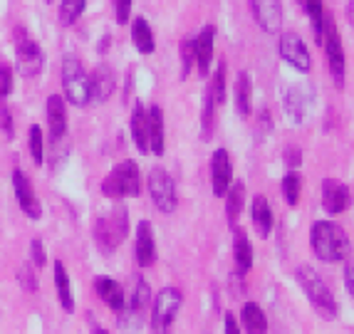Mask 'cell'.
I'll list each match as a JSON object with an SVG mask.
<instances>
[{
    "mask_svg": "<svg viewBox=\"0 0 354 334\" xmlns=\"http://www.w3.org/2000/svg\"><path fill=\"white\" fill-rule=\"evenodd\" d=\"M310 245L313 252L322 263H339L347 258L349 241L342 225H337L335 221H317L310 228Z\"/></svg>",
    "mask_w": 354,
    "mask_h": 334,
    "instance_id": "obj_1",
    "label": "cell"
},
{
    "mask_svg": "<svg viewBox=\"0 0 354 334\" xmlns=\"http://www.w3.org/2000/svg\"><path fill=\"white\" fill-rule=\"evenodd\" d=\"M295 277H297V282H300L305 297L310 299V305L315 307V312H317L322 319H327V322L337 319V312H339L337 299H335V295H332V290L327 288V282L319 277L317 270L310 268V265H300V268L295 270Z\"/></svg>",
    "mask_w": 354,
    "mask_h": 334,
    "instance_id": "obj_2",
    "label": "cell"
},
{
    "mask_svg": "<svg viewBox=\"0 0 354 334\" xmlns=\"http://www.w3.org/2000/svg\"><path fill=\"white\" fill-rule=\"evenodd\" d=\"M102 194L106 198H136V196H142V171H139L136 161L127 158V161L114 166L102 181Z\"/></svg>",
    "mask_w": 354,
    "mask_h": 334,
    "instance_id": "obj_3",
    "label": "cell"
},
{
    "mask_svg": "<svg viewBox=\"0 0 354 334\" xmlns=\"http://www.w3.org/2000/svg\"><path fill=\"white\" fill-rule=\"evenodd\" d=\"M129 233V213L124 205H114L112 211L102 216L95 225V238L97 245L104 252H114L119 248V243L124 241Z\"/></svg>",
    "mask_w": 354,
    "mask_h": 334,
    "instance_id": "obj_4",
    "label": "cell"
},
{
    "mask_svg": "<svg viewBox=\"0 0 354 334\" xmlns=\"http://www.w3.org/2000/svg\"><path fill=\"white\" fill-rule=\"evenodd\" d=\"M62 87H65V102L75 106L89 104V75L75 55H67L62 59Z\"/></svg>",
    "mask_w": 354,
    "mask_h": 334,
    "instance_id": "obj_5",
    "label": "cell"
},
{
    "mask_svg": "<svg viewBox=\"0 0 354 334\" xmlns=\"http://www.w3.org/2000/svg\"><path fill=\"white\" fill-rule=\"evenodd\" d=\"M319 42L325 45L327 65H330L332 80H335L337 87H342L344 84V47H342V37H339V30H337V23L330 12H325V23H322Z\"/></svg>",
    "mask_w": 354,
    "mask_h": 334,
    "instance_id": "obj_6",
    "label": "cell"
},
{
    "mask_svg": "<svg viewBox=\"0 0 354 334\" xmlns=\"http://www.w3.org/2000/svg\"><path fill=\"white\" fill-rule=\"evenodd\" d=\"M147 186H149V196H151L153 205H156L161 213L176 211L178 194H176V183H174L169 171L161 169V166H153V169L149 171Z\"/></svg>",
    "mask_w": 354,
    "mask_h": 334,
    "instance_id": "obj_7",
    "label": "cell"
},
{
    "mask_svg": "<svg viewBox=\"0 0 354 334\" xmlns=\"http://www.w3.org/2000/svg\"><path fill=\"white\" fill-rule=\"evenodd\" d=\"M183 307V295L181 290L176 288H164L156 299H153V307H151V327L153 332H166V329L171 327L174 319L178 317Z\"/></svg>",
    "mask_w": 354,
    "mask_h": 334,
    "instance_id": "obj_8",
    "label": "cell"
},
{
    "mask_svg": "<svg viewBox=\"0 0 354 334\" xmlns=\"http://www.w3.org/2000/svg\"><path fill=\"white\" fill-rule=\"evenodd\" d=\"M15 70L20 77H28V80H32L45 70V53L35 40H30L25 35V30L23 37H18V42H15Z\"/></svg>",
    "mask_w": 354,
    "mask_h": 334,
    "instance_id": "obj_9",
    "label": "cell"
},
{
    "mask_svg": "<svg viewBox=\"0 0 354 334\" xmlns=\"http://www.w3.org/2000/svg\"><path fill=\"white\" fill-rule=\"evenodd\" d=\"M278 53L280 57L288 62L292 70L297 72H310L313 70V57H310V50L302 42V37L297 33H283L278 40Z\"/></svg>",
    "mask_w": 354,
    "mask_h": 334,
    "instance_id": "obj_10",
    "label": "cell"
},
{
    "mask_svg": "<svg viewBox=\"0 0 354 334\" xmlns=\"http://www.w3.org/2000/svg\"><path fill=\"white\" fill-rule=\"evenodd\" d=\"M12 191H15V198H18V205L23 208V213L30 218V221H40L42 218V203L37 198L35 188L30 183L28 174L23 169L12 171Z\"/></svg>",
    "mask_w": 354,
    "mask_h": 334,
    "instance_id": "obj_11",
    "label": "cell"
},
{
    "mask_svg": "<svg viewBox=\"0 0 354 334\" xmlns=\"http://www.w3.org/2000/svg\"><path fill=\"white\" fill-rule=\"evenodd\" d=\"M233 183V161H230L228 149H216L211 156V186L213 196L221 198Z\"/></svg>",
    "mask_w": 354,
    "mask_h": 334,
    "instance_id": "obj_12",
    "label": "cell"
},
{
    "mask_svg": "<svg viewBox=\"0 0 354 334\" xmlns=\"http://www.w3.org/2000/svg\"><path fill=\"white\" fill-rule=\"evenodd\" d=\"M250 10L260 28L275 35L283 25V3L280 0H250Z\"/></svg>",
    "mask_w": 354,
    "mask_h": 334,
    "instance_id": "obj_13",
    "label": "cell"
},
{
    "mask_svg": "<svg viewBox=\"0 0 354 334\" xmlns=\"http://www.w3.org/2000/svg\"><path fill=\"white\" fill-rule=\"evenodd\" d=\"M114 87H117V77H114L112 67L97 65L95 72L89 75V102L104 104V102L114 94Z\"/></svg>",
    "mask_w": 354,
    "mask_h": 334,
    "instance_id": "obj_14",
    "label": "cell"
},
{
    "mask_svg": "<svg viewBox=\"0 0 354 334\" xmlns=\"http://www.w3.org/2000/svg\"><path fill=\"white\" fill-rule=\"evenodd\" d=\"M349 205V186L337 178H325L322 181V208L330 216H339L347 211Z\"/></svg>",
    "mask_w": 354,
    "mask_h": 334,
    "instance_id": "obj_15",
    "label": "cell"
},
{
    "mask_svg": "<svg viewBox=\"0 0 354 334\" xmlns=\"http://www.w3.org/2000/svg\"><path fill=\"white\" fill-rule=\"evenodd\" d=\"M134 255L139 268H151L156 263V241H153V228L149 221H139V225H136Z\"/></svg>",
    "mask_w": 354,
    "mask_h": 334,
    "instance_id": "obj_16",
    "label": "cell"
},
{
    "mask_svg": "<svg viewBox=\"0 0 354 334\" xmlns=\"http://www.w3.org/2000/svg\"><path fill=\"white\" fill-rule=\"evenodd\" d=\"M48 129L53 141L65 139L67 134V102L62 94H50L48 97Z\"/></svg>",
    "mask_w": 354,
    "mask_h": 334,
    "instance_id": "obj_17",
    "label": "cell"
},
{
    "mask_svg": "<svg viewBox=\"0 0 354 334\" xmlns=\"http://www.w3.org/2000/svg\"><path fill=\"white\" fill-rule=\"evenodd\" d=\"M213 42H216V28L206 25V28L194 37V55H196V67L201 72V77L208 75L213 62Z\"/></svg>",
    "mask_w": 354,
    "mask_h": 334,
    "instance_id": "obj_18",
    "label": "cell"
},
{
    "mask_svg": "<svg viewBox=\"0 0 354 334\" xmlns=\"http://www.w3.org/2000/svg\"><path fill=\"white\" fill-rule=\"evenodd\" d=\"M95 293L109 310H114V312L124 310L127 297H124V290H122V285H119L117 280H112V277H106V275L95 277Z\"/></svg>",
    "mask_w": 354,
    "mask_h": 334,
    "instance_id": "obj_19",
    "label": "cell"
},
{
    "mask_svg": "<svg viewBox=\"0 0 354 334\" xmlns=\"http://www.w3.org/2000/svg\"><path fill=\"white\" fill-rule=\"evenodd\" d=\"M147 122H149V154L161 156L166 149V134H164V111L159 104H153L147 109Z\"/></svg>",
    "mask_w": 354,
    "mask_h": 334,
    "instance_id": "obj_20",
    "label": "cell"
},
{
    "mask_svg": "<svg viewBox=\"0 0 354 334\" xmlns=\"http://www.w3.org/2000/svg\"><path fill=\"white\" fill-rule=\"evenodd\" d=\"M243 208H245V183L236 181L225 191V218H228L230 228H238Z\"/></svg>",
    "mask_w": 354,
    "mask_h": 334,
    "instance_id": "obj_21",
    "label": "cell"
},
{
    "mask_svg": "<svg viewBox=\"0 0 354 334\" xmlns=\"http://www.w3.org/2000/svg\"><path fill=\"white\" fill-rule=\"evenodd\" d=\"M250 218H253V225L255 230H258L260 238H268V235L272 233V223H275V218H272V208L270 203H268L266 196H255L253 203H250Z\"/></svg>",
    "mask_w": 354,
    "mask_h": 334,
    "instance_id": "obj_22",
    "label": "cell"
},
{
    "mask_svg": "<svg viewBox=\"0 0 354 334\" xmlns=\"http://www.w3.org/2000/svg\"><path fill=\"white\" fill-rule=\"evenodd\" d=\"M131 139L134 147L142 154H149V122H147V106L136 102L131 109Z\"/></svg>",
    "mask_w": 354,
    "mask_h": 334,
    "instance_id": "obj_23",
    "label": "cell"
},
{
    "mask_svg": "<svg viewBox=\"0 0 354 334\" xmlns=\"http://www.w3.org/2000/svg\"><path fill=\"white\" fill-rule=\"evenodd\" d=\"M233 100H236V111L241 117H250L253 109V80L248 72H238L236 87H233Z\"/></svg>",
    "mask_w": 354,
    "mask_h": 334,
    "instance_id": "obj_24",
    "label": "cell"
},
{
    "mask_svg": "<svg viewBox=\"0 0 354 334\" xmlns=\"http://www.w3.org/2000/svg\"><path fill=\"white\" fill-rule=\"evenodd\" d=\"M233 260L241 272H248L253 268V245L243 228H233Z\"/></svg>",
    "mask_w": 354,
    "mask_h": 334,
    "instance_id": "obj_25",
    "label": "cell"
},
{
    "mask_svg": "<svg viewBox=\"0 0 354 334\" xmlns=\"http://www.w3.org/2000/svg\"><path fill=\"white\" fill-rule=\"evenodd\" d=\"M55 290H57V299L65 312H75V295H72L70 275L62 260H55Z\"/></svg>",
    "mask_w": 354,
    "mask_h": 334,
    "instance_id": "obj_26",
    "label": "cell"
},
{
    "mask_svg": "<svg viewBox=\"0 0 354 334\" xmlns=\"http://www.w3.org/2000/svg\"><path fill=\"white\" fill-rule=\"evenodd\" d=\"M243 329L248 334H268V317L258 302H245L241 310Z\"/></svg>",
    "mask_w": 354,
    "mask_h": 334,
    "instance_id": "obj_27",
    "label": "cell"
},
{
    "mask_svg": "<svg viewBox=\"0 0 354 334\" xmlns=\"http://www.w3.org/2000/svg\"><path fill=\"white\" fill-rule=\"evenodd\" d=\"M131 42L142 55H151L156 50V42H153V30L149 25L147 18H134L131 20Z\"/></svg>",
    "mask_w": 354,
    "mask_h": 334,
    "instance_id": "obj_28",
    "label": "cell"
},
{
    "mask_svg": "<svg viewBox=\"0 0 354 334\" xmlns=\"http://www.w3.org/2000/svg\"><path fill=\"white\" fill-rule=\"evenodd\" d=\"M285 114L292 124H302L307 114V97L300 87H290L285 92Z\"/></svg>",
    "mask_w": 354,
    "mask_h": 334,
    "instance_id": "obj_29",
    "label": "cell"
},
{
    "mask_svg": "<svg viewBox=\"0 0 354 334\" xmlns=\"http://www.w3.org/2000/svg\"><path fill=\"white\" fill-rule=\"evenodd\" d=\"M149 299H151V288H149V282L144 280V277H139L134 285V293H131V299H127L124 310L144 312V307L149 305Z\"/></svg>",
    "mask_w": 354,
    "mask_h": 334,
    "instance_id": "obj_30",
    "label": "cell"
},
{
    "mask_svg": "<svg viewBox=\"0 0 354 334\" xmlns=\"http://www.w3.org/2000/svg\"><path fill=\"white\" fill-rule=\"evenodd\" d=\"M225 72H228L225 70V62L221 59V65L216 67V72H213V77H211V84H208V89H206L216 106H221L225 102Z\"/></svg>",
    "mask_w": 354,
    "mask_h": 334,
    "instance_id": "obj_31",
    "label": "cell"
},
{
    "mask_svg": "<svg viewBox=\"0 0 354 334\" xmlns=\"http://www.w3.org/2000/svg\"><path fill=\"white\" fill-rule=\"evenodd\" d=\"M283 196L285 201H288V205H297L300 203V194H302V178L300 174H295V171H288L283 176Z\"/></svg>",
    "mask_w": 354,
    "mask_h": 334,
    "instance_id": "obj_32",
    "label": "cell"
},
{
    "mask_svg": "<svg viewBox=\"0 0 354 334\" xmlns=\"http://www.w3.org/2000/svg\"><path fill=\"white\" fill-rule=\"evenodd\" d=\"M302 8H305L307 18L313 23L315 30V37L319 40V33H322V23H325V6H322V0H297Z\"/></svg>",
    "mask_w": 354,
    "mask_h": 334,
    "instance_id": "obj_33",
    "label": "cell"
},
{
    "mask_svg": "<svg viewBox=\"0 0 354 334\" xmlns=\"http://www.w3.org/2000/svg\"><path fill=\"white\" fill-rule=\"evenodd\" d=\"M213 131H216V104H213L211 94L206 92V97H203V114H201V139L211 141Z\"/></svg>",
    "mask_w": 354,
    "mask_h": 334,
    "instance_id": "obj_34",
    "label": "cell"
},
{
    "mask_svg": "<svg viewBox=\"0 0 354 334\" xmlns=\"http://www.w3.org/2000/svg\"><path fill=\"white\" fill-rule=\"evenodd\" d=\"M87 0H62L59 3V23L62 25H75L77 18L84 12Z\"/></svg>",
    "mask_w": 354,
    "mask_h": 334,
    "instance_id": "obj_35",
    "label": "cell"
},
{
    "mask_svg": "<svg viewBox=\"0 0 354 334\" xmlns=\"http://www.w3.org/2000/svg\"><path fill=\"white\" fill-rule=\"evenodd\" d=\"M30 154H32V161L37 166H42V161H45V141H42V129L37 124L30 127Z\"/></svg>",
    "mask_w": 354,
    "mask_h": 334,
    "instance_id": "obj_36",
    "label": "cell"
},
{
    "mask_svg": "<svg viewBox=\"0 0 354 334\" xmlns=\"http://www.w3.org/2000/svg\"><path fill=\"white\" fill-rule=\"evenodd\" d=\"M196 65V55H194V37L181 42V80L191 75V67Z\"/></svg>",
    "mask_w": 354,
    "mask_h": 334,
    "instance_id": "obj_37",
    "label": "cell"
},
{
    "mask_svg": "<svg viewBox=\"0 0 354 334\" xmlns=\"http://www.w3.org/2000/svg\"><path fill=\"white\" fill-rule=\"evenodd\" d=\"M18 282L25 293H37V275L32 272V265L25 263L23 268L18 270Z\"/></svg>",
    "mask_w": 354,
    "mask_h": 334,
    "instance_id": "obj_38",
    "label": "cell"
},
{
    "mask_svg": "<svg viewBox=\"0 0 354 334\" xmlns=\"http://www.w3.org/2000/svg\"><path fill=\"white\" fill-rule=\"evenodd\" d=\"M30 255H32V265H35V268H45V263H48V250H45V243H42L40 238H35V241L30 243Z\"/></svg>",
    "mask_w": 354,
    "mask_h": 334,
    "instance_id": "obj_39",
    "label": "cell"
},
{
    "mask_svg": "<svg viewBox=\"0 0 354 334\" xmlns=\"http://www.w3.org/2000/svg\"><path fill=\"white\" fill-rule=\"evenodd\" d=\"M112 8H114V20L119 25L129 23L131 18V0H112Z\"/></svg>",
    "mask_w": 354,
    "mask_h": 334,
    "instance_id": "obj_40",
    "label": "cell"
},
{
    "mask_svg": "<svg viewBox=\"0 0 354 334\" xmlns=\"http://www.w3.org/2000/svg\"><path fill=\"white\" fill-rule=\"evenodd\" d=\"M12 92V67L0 65V102Z\"/></svg>",
    "mask_w": 354,
    "mask_h": 334,
    "instance_id": "obj_41",
    "label": "cell"
},
{
    "mask_svg": "<svg viewBox=\"0 0 354 334\" xmlns=\"http://www.w3.org/2000/svg\"><path fill=\"white\" fill-rule=\"evenodd\" d=\"M0 129L6 134V139H12L15 136V127H12V114L3 102H0Z\"/></svg>",
    "mask_w": 354,
    "mask_h": 334,
    "instance_id": "obj_42",
    "label": "cell"
},
{
    "mask_svg": "<svg viewBox=\"0 0 354 334\" xmlns=\"http://www.w3.org/2000/svg\"><path fill=\"white\" fill-rule=\"evenodd\" d=\"M285 164H288L290 171H295L297 166L302 164V151L297 147H288L285 149Z\"/></svg>",
    "mask_w": 354,
    "mask_h": 334,
    "instance_id": "obj_43",
    "label": "cell"
},
{
    "mask_svg": "<svg viewBox=\"0 0 354 334\" xmlns=\"http://www.w3.org/2000/svg\"><path fill=\"white\" fill-rule=\"evenodd\" d=\"M354 270H352V260H347L344 263V290H347V295H354Z\"/></svg>",
    "mask_w": 354,
    "mask_h": 334,
    "instance_id": "obj_44",
    "label": "cell"
},
{
    "mask_svg": "<svg viewBox=\"0 0 354 334\" xmlns=\"http://www.w3.org/2000/svg\"><path fill=\"white\" fill-rule=\"evenodd\" d=\"M225 334H241V324H238V319L230 312H225Z\"/></svg>",
    "mask_w": 354,
    "mask_h": 334,
    "instance_id": "obj_45",
    "label": "cell"
},
{
    "mask_svg": "<svg viewBox=\"0 0 354 334\" xmlns=\"http://www.w3.org/2000/svg\"><path fill=\"white\" fill-rule=\"evenodd\" d=\"M92 334H109V332H106V329H102V327H95V329H92Z\"/></svg>",
    "mask_w": 354,
    "mask_h": 334,
    "instance_id": "obj_46",
    "label": "cell"
},
{
    "mask_svg": "<svg viewBox=\"0 0 354 334\" xmlns=\"http://www.w3.org/2000/svg\"><path fill=\"white\" fill-rule=\"evenodd\" d=\"M45 3H55V0H45Z\"/></svg>",
    "mask_w": 354,
    "mask_h": 334,
    "instance_id": "obj_47",
    "label": "cell"
}]
</instances>
